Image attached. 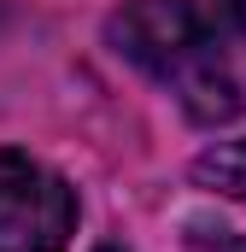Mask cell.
I'll return each instance as SVG.
<instances>
[{
    "instance_id": "obj_1",
    "label": "cell",
    "mask_w": 246,
    "mask_h": 252,
    "mask_svg": "<svg viewBox=\"0 0 246 252\" xmlns=\"http://www.w3.org/2000/svg\"><path fill=\"white\" fill-rule=\"evenodd\" d=\"M112 47L164 82L193 124H229L241 112V82L223 59V35L199 18L193 0H129L106 24Z\"/></svg>"
},
{
    "instance_id": "obj_2",
    "label": "cell",
    "mask_w": 246,
    "mask_h": 252,
    "mask_svg": "<svg viewBox=\"0 0 246 252\" xmlns=\"http://www.w3.org/2000/svg\"><path fill=\"white\" fill-rule=\"evenodd\" d=\"M76 229V193L59 170L0 147V252H64Z\"/></svg>"
},
{
    "instance_id": "obj_3",
    "label": "cell",
    "mask_w": 246,
    "mask_h": 252,
    "mask_svg": "<svg viewBox=\"0 0 246 252\" xmlns=\"http://www.w3.org/2000/svg\"><path fill=\"white\" fill-rule=\"evenodd\" d=\"M193 182L211 193H229V199H246V135L241 141H217L211 153L193 158Z\"/></svg>"
},
{
    "instance_id": "obj_4",
    "label": "cell",
    "mask_w": 246,
    "mask_h": 252,
    "mask_svg": "<svg viewBox=\"0 0 246 252\" xmlns=\"http://www.w3.org/2000/svg\"><path fill=\"white\" fill-rule=\"evenodd\" d=\"M199 6V18L229 41V35H246V0H193Z\"/></svg>"
},
{
    "instance_id": "obj_5",
    "label": "cell",
    "mask_w": 246,
    "mask_h": 252,
    "mask_svg": "<svg viewBox=\"0 0 246 252\" xmlns=\"http://www.w3.org/2000/svg\"><path fill=\"white\" fill-rule=\"evenodd\" d=\"M100 252H112V247H100Z\"/></svg>"
}]
</instances>
